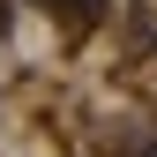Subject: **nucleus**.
<instances>
[{
    "label": "nucleus",
    "instance_id": "f257e3e1",
    "mask_svg": "<svg viewBox=\"0 0 157 157\" xmlns=\"http://www.w3.org/2000/svg\"><path fill=\"white\" fill-rule=\"evenodd\" d=\"M60 15H67V30H90L97 23V0H60Z\"/></svg>",
    "mask_w": 157,
    "mask_h": 157
}]
</instances>
